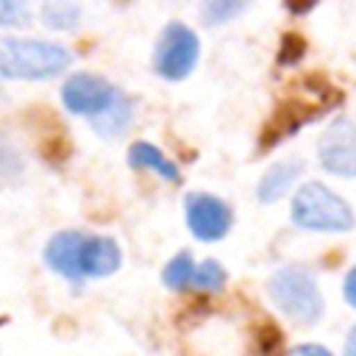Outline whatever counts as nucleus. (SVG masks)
Instances as JSON below:
<instances>
[{"label":"nucleus","instance_id":"20","mask_svg":"<svg viewBox=\"0 0 356 356\" xmlns=\"http://www.w3.org/2000/svg\"><path fill=\"white\" fill-rule=\"evenodd\" d=\"M345 356H356V325L350 328L348 334V342H345Z\"/></svg>","mask_w":356,"mask_h":356},{"label":"nucleus","instance_id":"18","mask_svg":"<svg viewBox=\"0 0 356 356\" xmlns=\"http://www.w3.org/2000/svg\"><path fill=\"white\" fill-rule=\"evenodd\" d=\"M286 356H331V350L323 348V345H298Z\"/></svg>","mask_w":356,"mask_h":356},{"label":"nucleus","instance_id":"7","mask_svg":"<svg viewBox=\"0 0 356 356\" xmlns=\"http://www.w3.org/2000/svg\"><path fill=\"white\" fill-rule=\"evenodd\" d=\"M186 225L192 236L203 242H217L231 228V209L217 195L209 192H192L186 195Z\"/></svg>","mask_w":356,"mask_h":356},{"label":"nucleus","instance_id":"2","mask_svg":"<svg viewBox=\"0 0 356 356\" xmlns=\"http://www.w3.org/2000/svg\"><path fill=\"white\" fill-rule=\"evenodd\" d=\"M292 222L309 231H348L353 228V211L325 184L309 181L295 192Z\"/></svg>","mask_w":356,"mask_h":356},{"label":"nucleus","instance_id":"21","mask_svg":"<svg viewBox=\"0 0 356 356\" xmlns=\"http://www.w3.org/2000/svg\"><path fill=\"white\" fill-rule=\"evenodd\" d=\"M0 97H3V89H0Z\"/></svg>","mask_w":356,"mask_h":356},{"label":"nucleus","instance_id":"12","mask_svg":"<svg viewBox=\"0 0 356 356\" xmlns=\"http://www.w3.org/2000/svg\"><path fill=\"white\" fill-rule=\"evenodd\" d=\"M131 120H134V103H131V97L125 92H117L114 103L103 114H97L92 120V125H95V131L100 136H120L128 128Z\"/></svg>","mask_w":356,"mask_h":356},{"label":"nucleus","instance_id":"1","mask_svg":"<svg viewBox=\"0 0 356 356\" xmlns=\"http://www.w3.org/2000/svg\"><path fill=\"white\" fill-rule=\"evenodd\" d=\"M72 64V50L58 42L0 36V75L22 81H44L61 75Z\"/></svg>","mask_w":356,"mask_h":356},{"label":"nucleus","instance_id":"5","mask_svg":"<svg viewBox=\"0 0 356 356\" xmlns=\"http://www.w3.org/2000/svg\"><path fill=\"white\" fill-rule=\"evenodd\" d=\"M320 164L345 178H356V114L337 117L317 142Z\"/></svg>","mask_w":356,"mask_h":356},{"label":"nucleus","instance_id":"9","mask_svg":"<svg viewBox=\"0 0 356 356\" xmlns=\"http://www.w3.org/2000/svg\"><path fill=\"white\" fill-rule=\"evenodd\" d=\"M120 261H122V253H120V245L111 236L86 234L83 261H81L83 278H106L120 267Z\"/></svg>","mask_w":356,"mask_h":356},{"label":"nucleus","instance_id":"4","mask_svg":"<svg viewBox=\"0 0 356 356\" xmlns=\"http://www.w3.org/2000/svg\"><path fill=\"white\" fill-rule=\"evenodd\" d=\"M200 58V42L184 22H167L153 47V70L167 81L186 78Z\"/></svg>","mask_w":356,"mask_h":356},{"label":"nucleus","instance_id":"14","mask_svg":"<svg viewBox=\"0 0 356 356\" xmlns=\"http://www.w3.org/2000/svg\"><path fill=\"white\" fill-rule=\"evenodd\" d=\"M42 19L53 31H72L81 22V6L78 3H44Z\"/></svg>","mask_w":356,"mask_h":356},{"label":"nucleus","instance_id":"6","mask_svg":"<svg viewBox=\"0 0 356 356\" xmlns=\"http://www.w3.org/2000/svg\"><path fill=\"white\" fill-rule=\"evenodd\" d=\"M117 86H111L106 78L100 75H92V72H75L64 81L61 86V100L67 106V111L72 114H81V117H89L95 120L97 114H103L114 97H117Z\"/></svg>","mask_w":356,"mask_h":356},{"label":"nucleus","instance_id":"15","mask_svg":"<svg viewBox=\"0 0 356 356\" xmlns=\"http://www.w3.org/2000/svg\"><path fill=\"white\" fill-rule=\"evenodd\" d=\"M222 284H225V270H222V264H220V261L206 259V261L195 264V278H192V286H195V289L217 292Z\"/></svg>","mask_w":356,"mask_h":356},{"label":"nucleus","instance_id":"10","mask_svg":"<svg viewBox=\"0 0 356 356\" xmlns=\"http://www.w3.org/2000/svg\"><path fill=\"white\" fill-rule=\"evenodd\" d=\"M128 164L136 167V170H150V172H156L159 178L172 181V184L181 181L178 164H175L170 156H164V150H159V147L150 145V142H134V145L128 147Z\"/></svg>","mask_w":356,"mask_h":356},{"label":"nucleus","instance_id":"8","mask_svg":"<svg viewBox=\"0 0 356 356\" xmlns=\"http://www.w3.org/2000/svg\"><path fill=\"white\" fill-rule=\"evenodd\" d=\"M83 245H86V231H58L50 236L44 245V261L53 273L64 275L67 281H83L81 261H83Z\"/></svg>","mask_w":356,"mask_h":356},{"label":"nucleus","instance_id":"13","mask_svg":"<svg viewBox=\"0 0 356 356\" xmlns=\"http://www.w3.org/2000/svg\"><path fill=\"white\" fill-rule=\"evenodd\" d=\"M161 278H164V284L170 289H186V286H192V278H195V259H192V253L189 250L175 253L167 261Z\"/></svg>","mask_w":356,"mask_h":356},{"label":"nucleus","instance_id":"16","mask_svg":"<svg viewBox=\"0 0 356 356\" xmlns=\"http://www.w3.org/2000/svg\"><path fill=\"white\" fill-rule=\"evenodd\" d=\"M239 11H245V3H236V0H209L200 14L209 25H220V22H228L231 17H236Z\"/></svg>","mask_w":356,"mask_h":356},{"label":"nucleus","instance_id":"17","mask_svg":"<svg viewBox=\"0 0 356 356\" xmlns=\"http://www.w3.org/2000/svg\"><path fill=\"white\" fill-rule=\"evenodd\" d=\"M31 6L19 0H0V25H28Z\"/></svg>","mask_w":356,"mask_h":356},{"label":"nucleus","instance_id":"19","mask_svg":"<svg viewBox=\"0 0 356 356\" xmlns=\"http://www.w3.org/2000/svg\"><path fill=\"white\" fill-rule=\"evenodd\" d=\"M345 300L356 309V267L348 273V278H345Z\"/></svg>","mask_w":356,"mask_h":356},{"label":"nucleus","instance_id":"11","mask_svg":"<svg viewBox=\"0 0 356 356\" xmlns=\"http://www.w3.org/2000/svg\"><path fill=\"white\" fill-rule=\"evenodd\" d=\"M303 172V161H298V159H286V161H278V164H273L264 175H261V181H259V200L261 203H273V200H278L292 184H295V178Z\"/></svg>","mask_w":356,"mask_h":356},{"label":"nucleus","instance_id":"3","mask_svg":"<svg viewBox=\"0 0 356 356\" xmlns=\"http://www.w3.org/2000/svg\"><path fill=\"white\" fill-rule=\"evenodd\" d=\"M267 292L273 303L295 323H314L323 314V298L317 281L303 267H281L270 275Z\"/></svg>","mask_w":356,"mask_h":356}]
</instances>
